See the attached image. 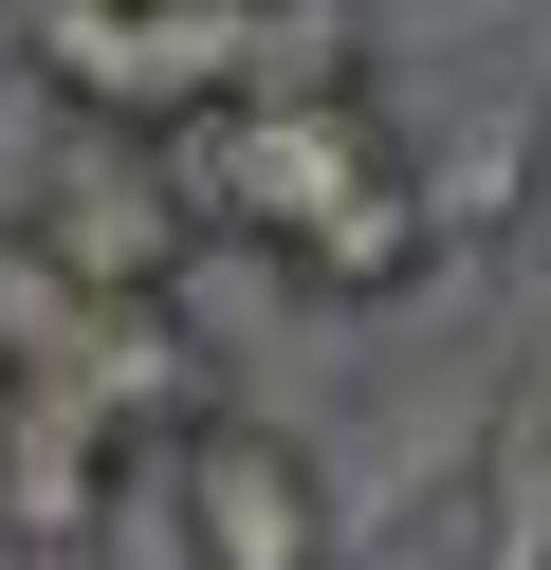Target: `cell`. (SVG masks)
<instances>
[{"label":"cell","mask_w":551,"mask_h":570,"mask_svg":"<svg viewBox=\"0 0 551 570\" xmlns=\"http://www.w3.org/2000/svg\"><path fill=\"white\" fill-rule=\"evenodd\" d=\"M423 258H441V222H423V185H404V148L367 166L350 203H313V222H294V276H313V295H404Z\"/></svg>","instance_id":"6"},{"label":"cell","mask_w":551,"mask_h":570,"mask_svg":"<svg viewBox=\"0 0 551 570\" xmlns=\"http://www.w3.org/2000/svg\"><path fill=\"white\" fill-rule=\"evenodd\" d=\"M19 239L73 295H166V276L203 258V222H184V185H166L147 129H56V166L19 185Z\"/></svg>","instance_id":"2"},{"label":"cell","mask_w":551,"mask_h":570,"mask_svg":"<svg viewBox=\"0 0 551 570\" xmlns=\"http://www.w3.org/2000/svg\"><path fill=\"white\" fill-rule=\"evenodd\" d=\"M110 479H129V423H110L92 386H56V368H0V533H19L37 570L110 533Z\"/></svg>","instance_id":"4"},{"label":"cell","mask_w":551,"mask_h":570,"mask_svg":"<svg viewBox=\"0 0 551 570\" xmlns=\"http://www.w3.org/2000/svg\"><path fill=\"white\" fill-rule=\"evenodd\" d=\"M404 185H423L441 239H514V222H533V185H551V111H533V92H496V111H460L441 148H404Z\"/></svg>","instance_id":"5"},{"label":"cell","mask_w":551,"mask_h":570,"mask_svg":"<svg viewBox=\"0 0 551 570\" xmlns=\"http://www.w3.org/2000/svg\"><path fill=\"white\" fill-rule=\"evenodd\" d=\"M19 56L56 111L166 129L203 92H257V0H19Z\"/></svg>","instance_id":"1"},{"label":"cell","mask_w":551,"mask_h":570,"mask_svg":"<svg viewBox=\"0 0 551 570\" xmlns=\"http://www.w3.org/2000/svg\"><path fill=\"white\" fill-rule=\"evenodd\" d=\"M166 515H184V570H331V479L257 405H203L166 442Z\"/></svg>","instance_id":"3"}]
</instances>
